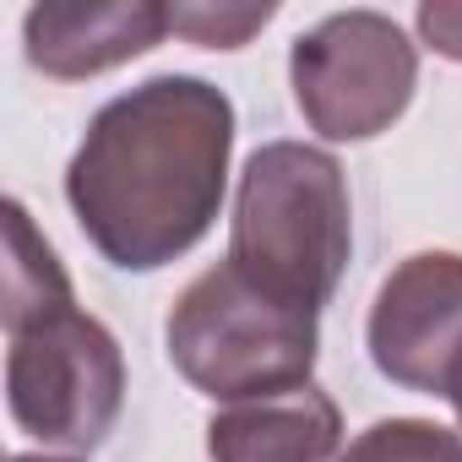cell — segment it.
Returning a JSON list of instances; mask_svg holds the SVG:
<instances>
[{
    "instance_id": "14",
    "label": "cell",
    "mask_w": 462,
    "mask_h": 462,
    "mask_svg": "<svg viewBox=\"0 0 462 462\" xmlns=\"http://www.w3.org/2000/svg\"><path fill=\"white\" fill-rule=\"evenodd\" d=\"M12 462H71V457H33L28 451V457H12Z\"/></svg>"
},
{
    "instance_id": "13",
    "label": "cell",
    "mask_w": 462,
    "mask_h": 462,
    "mask_svg": "<svg viewBox=\"0 0 462 462\" xmlns=\"http://www.w3.org/2000/svg\"><path fill=\"white\" fill-rule=\"evenodd\" d=\"M446 402L457 408V419H462V365L451 370V381H446Z\"/></svg>"
},
{
    "instance_id": "7",
    "label": "cell",
    "mask_w": 462,
    "mask_h": 462,
    "mask_svg": "<svg viewBox=\"0 0 462 462\" xmlns=\"http://www.w3.org/2000/svg\"><path fill=\"white\" fill-rule=\"evenodd\" d=\"M169 28V6L158 0H77V6H33L23 17L28 66L55 82H88L115 71L147 50Z\"/></svg>"
},
{
    "instance_id": "10",
    "label": "cell",
    "mask_w": 462,
    "mask_h": 462,
    "mask_svg": "<svg viewBox=\"0 0 462 462\" xmlns=\"http://www.w3.org/2000/svg\"><path fill=\"white\" fill-rule=\"evenodd\" d=\"M337 462H462V435L430 419H381L354 435Z\"/></svg>"
},
{
    "instance_id": "6",
    "label": "cell",
    "mask_w": 462,
    "mask_h": 462,
    "mask_svg": "<svg viewBox=\"0 0 462 462\" xmlns=\"http://www.w3.org/2000/svg\"><path fill=\"white\" fill-rule=\"evenodd\" d=\"M370 359L386 381L446 397L462 365V256L419 251L408 256L370 305Z\"/></svg>"
},
{
    "instance_id": "4",
    "label": "cell",
    "mask_w": 462,
    "mask_h": 462,
    "mask_svg": "<svg viewBox=\"0 0 462 462\" xmlns=\"http://www.w3.org/2000/svg\"><path fill=\"white\" fill-rule=\"evenodd\" d=\"M6 402L23 435L66 451H93L109 440L125 402V359L98 316L55 310L6 348Z\"/></svg>"
},
{
    "instance_id": "11",
    "label": "cell",
    "mask_w": 462,
    "mask_h": 462,
    "mask_svg": "<svg viewBox=\"0 0 462 462\" xmlns=\"http://www.w3.org/2000/svg\"><path fill=\"white\" fill-rule=\"evenodd\" d=\"M273 17H278V6H267V0L262 6H169V28L201 50H240Z\"/></svg>"
},
{
    "instance_id": "5",
    "label": "cell",
    "mask_w": 462,
    "mask_h": 462,
    "mask_svg": "<svg viewBox=\"0 0 462 462\" xmlns=\"http://www.w3.org/2000/svg\"><path fill=\"white\" fill-rule=\"evenodd\" d=\"M289 82L316 136L370 142L413 104L419 50L386 12H337L294 39Z\"/></svg>"
},
{
    "instance_id": "8",
    "label": "cell",
    "mask_w": 462,
    "mask_h": 462,
    "mask_svg": "<svg viewBox=\"0 0 462 462\" xmlns=\"http://www.w3.org/2000/svg\"><path fill=\"white\" fill-rule=\"evenodd\" d=\"M337 440H343V413L321 386L228 402L207 424L212 462H332L343 457Z\"/></svg>"
},
{
    "instance_id": "12",
    "label": "cell",
    "mask_w": 462,
    "mask_h": 462,
    "mask_svg": "<svg viewBox=\"0 0 462 462\" xmlns=\"http://www.w3.org/2000/svg\"><path fill=\"white\" fill-rule=\"evenodd\" d=\"M419 33L435 55L462 60V6H419Z\"/></svg>"
},
{
    "instance_id": "3",
    "label": "cell",
    "mask_w": 462,
    "mask_h": 462,
    "mask_svg": "<svg viewBox=\"0 0 462 462\" xmlns=\"http://www.w3.org/2000/svg\"><path fill=\"white\" fill-rule=\"evenodd\" d=\"M174 370L212 402H256L310 386L321 310L251 283L235 262L207 267L163 327Z\"/></svg>"
},
{
    "instance_id": "2",
    "label": "cell",
    "mask_w": 462,
    "mask_h": 462,
    "mask_svg": "<svg viewBox=\"0 0 462 462\" xmlns=\"http://www.w3.org/2000/svg\"><path fill=\"white\" fill-rule=\"evenodd\" d=\"M354 223H348V180L327 147L310 142H267L245 158L228 262L267 294L321 310L348 267Z\"/></svg>"
},
{
    "instance_id": "9",
    "label": "cell",
    "mask_w": 462,
    "mask_h": 462,
    "mask_svg": "<svg viewBox=\"0 0 462 462\" xmlns=\"http://www.w3.org/2000/svg\"><path fill=\"white\" fill-rule=\"evenodd\" d=\"M71 305H77V294H71L60 256L33 228L28 207L12 196L6 201V337L55 316V310H71Z\"/></svg>"
},
{
    "instance_id": "1",
    "label": "cell",
    "mask_w": 462,
    "mask_h": 462,
    "mask_svg": "<svg viewBox=\"0 0 462 462\" xmlns=\"http://www.w3.org/2000/svg\"><path fill=\"white\" fill-rule=\"evenodd\" d=\"M228 152V93L201 77H152L93 115L66 169V201L109 267L158 273L207 240Z\"/></svg>"
}]
</instances>
